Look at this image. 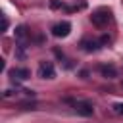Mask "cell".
Listing matches in <instances>:
<instances>
[{"instance_id":"3","label":"cell","mask_w":123,"mask_h":123,"mask_svg":"<svg viewBox=\"0 0 123 123\" xmlns=\"http://www.w3.org/2000/svg\"><path fill=\"white\" fill-rule=\"evenodd\" d=\"M54 75H56V69H54V65L50 62H42L38 65V77H42V79H54Z\"/></svg>"},{"instance_id":"4","label":"cell","mask_w":123,"mask_h":123,"mask_svg":"<svg viewBox=\"0 0 123 123\" xmlns=\"http://www.w3.org/2000/svg\"><path fill=\"white\" fill-rule=\"evenodd\" d=\"M73 108H75V111H77L79 115H85V117L92 115V111H94V108H92L90 102H75Z\"/></svg>"},{"instance_id":"1","label":"cell","mask_w":123,"mask_h":123,"mask_svg":"<svg viewBox=\"0 0 123 123\" xmlns=\"http://www.w3.org/2000/svg\"><path fill=\"white\" fill-rule=\"evenodd\" d=\"M90 21H92V25H96V27H104V25L110 21V12H108L106 8H100V10H96V12L90 15Z\"/></svg>"},{"instance_id":"2","label":"cell","mask_w":123,"mask_h":123,"mask_svg":"<svg viewBox=\"0 0 123 123\" xmlns=\"http://www.w3.org/2000/svg\"><path fill=\"white\" fill-rule=\"evenodd\" d=\"M69 31H71V23H69V21H60V23H56V25L52 27V35L58 37V38L67 37Z\"/></svg>"},{"instance_id":"9","label":"cell","mask_w":123,"mask_h":123,"mask_svg":"<svg viewBox=\"0 0 123 123\" xmlns=\"http://www.w3.org/2000/svg\"><path fill=\"white\" fill-rule=\"evenodd\" d=\"M2 31H8V17L2 15Z\"/></svg>"},{"instance_id":"6","label":"cell","mask_w":123,"mask_h":123,"mask_svg":"<svg viewBox=\"0 0 123 123\" xmlns=\"http://www.w3.org/2000/svg\"><path fill=\"white\" fill-rule=\"evenodd\" d=\"M102 44H104L102 40H94V38H85V40L81 42V46H83L86 52H94V50H98Z\"/></svg>"},{"instance_id":"5","label":"cell","mask_w":123,"mask_h":123,"mask_svg":"<svg viewBox=\"0 0 123 123\" xmlns=\"http://www.w3.org/2000/svg\"><path fill=\"white\" fill-rule=\"evenodd\" d=\"M10 75H12V79H15V81H25V79L31 77V71H29L27 67H13V69L10 71Z\"/></svg>"},{"instance_id":"8","label":"cell","mask_w":123,"mask_h":123,"mask_svg":"<svg viewBox=\"0 0 123 123\" xmlns=\"http://www.w3.org/2000/svg\"><path fill=\"white\" fill-rule=\"evenodd\" d=\"M113 111H115L117 115H123V102H117V104H113Z\"/></svg>"},{"instance_id":"7","label":"cell","mask_w":123,"mask_h":123,"mask_svg":"<svg viewBox=\"0 0 123 123\" xmlns=\"http://www.w3.org/2000/svg\"><path fill=\"white\" fill-rule=\"evenodd\" d=\"M100 71H102V75L108 77V79H113V77L117 75V71H115L111 65H104V67H100Z\"/></svg>"}]
</instances>
